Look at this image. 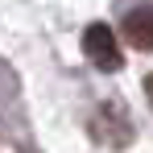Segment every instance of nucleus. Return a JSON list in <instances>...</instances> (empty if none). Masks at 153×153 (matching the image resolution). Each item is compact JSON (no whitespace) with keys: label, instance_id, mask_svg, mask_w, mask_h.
<instances>
[{"label":"nucleus","instance_id":"1","mask_svg":"<svg viewBox=\"0 0 153 153\" xmlns=\"http://www.w3.org/2000/svg\"><path fill=\"white\" fill-rule=\"evenodd\" d=\"M91 137L100 145H108V149H124L128 141H132V120L124 116V108L116 100L100 103V112L91 116Z\"/></svg>","mask_w":153,"mask_h":153},{"label":"nucleus","instance_id":"2","mask_svg":"<svg viewBox=\"0 0 153 153\" xmlns=\"http://www.w3.org/2000/svg\"><path fill=\"white\" fill-rule=\"evenodd\" d=\"M83 54L91 58L95 71H120V66H124V54L116 46V33L103 25V21H95V25L83 29Z\"/></svg>","mask_w":153,"mask_h":153},{"label":"nucleus","instance_id":"3","mask_svg":"<svg viewBox=\"0 0 153 153\" xmlns=\"http://www.w3.org/2000/svg\"><path fill=\"white\" fill-rule=\"evenodd\" d=\"M120 29H124V42L132 46V50L153 54V4H137V8H128Z\"/></svg>","mask_w":153,"mask_h":153},{"label":"nucleus","instance_id":"4","mask_svg":"<svg viewBox=\"0 0 153 153\" xmlns=\"http://www.w3.org/2000/svg\"><path fill=\"white\" fill-rule=\"evenodd\" d=\"M145 100H149V108H153V75H145Z\"/></svg>","mask_w":153,"mask_h":153}]
</instances>
